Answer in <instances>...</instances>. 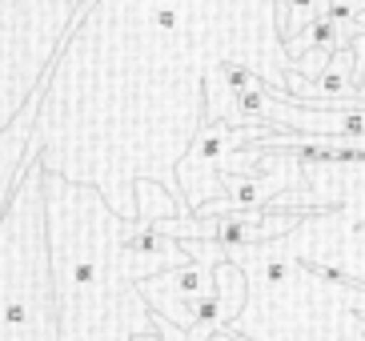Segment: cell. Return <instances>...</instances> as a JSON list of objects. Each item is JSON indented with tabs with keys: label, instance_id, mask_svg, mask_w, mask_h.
Here are the masks:
<instances>
[{
	"label": "cell",
	"instance_id": "cell-1",
	"mask_svg": "<svg viewBox=\"0 0 365 341\" xmlns=\"http://www.w3.org/2000/svg\"><path fill=\"white\" fill-rule=\"evenodd\" d=\"M301 265L309 269V273H317V278H329V281H337V285H354V289H361V293H365V281L349 278V273H345V269H333V265H322V261H301Z\"/></svg>",
	"mask_w": 365,
	"mask_h": 341
},
{
	"label": "cell",
	"instance_id": "cell-2",
	"mask_svg": "<svg viewBox=\"0 0 365 341\" xmlns=\"http://www.w3.org/2000/svg\"><path fill=\"white\" fill-rule=\"evenodd\" d=\"M345 85H349V76H345V73H325V76H317V88H322V93H341Z\"/></svg>",
	"mask_w": 365,
	"mask_h": 341
},
{
	"label": "cell",
	"instance_id": "cell-3",
	"mask_svg": "<svg viewBox=\"0 0 365 341\" xmlns=\"http://www.w3.org/2000/svg\"><path fill=\"white\" fill-rule=\"evenodd\" d=\"M265 278H269V281H285V278H289V265H285V261H269V265H265Z\"/></svg>",
	"mask_w": 365,
	"mask_h": 341
},
{
	"label": "cell",
	"instance_id": "cell-4",
	"mask_svg": "<svg viewBox=\"0 0 365 341\" xmlns=\"http://www.w3.org/2000/svg\"><path fill=\"white\" fill-rule=\"evenodd\" d=\"M157 24H161V29H173V24H177V12H173V9H161V12H157Z\"/></svg>",
	"mask_w": 365,
	"mask_h": 341
}]
</instances>
